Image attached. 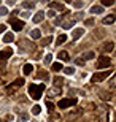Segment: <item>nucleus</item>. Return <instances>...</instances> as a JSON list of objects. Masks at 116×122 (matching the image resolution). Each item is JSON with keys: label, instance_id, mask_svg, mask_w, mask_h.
<instances>
[{"label": "nucleus", "instance_id": "1", "mask_svg": "<svg viewBox=\"0 0 116 122\" xmlns=\"http://www.w3.org/2000/svg\"><path fill=\"white\" fill-rule=\"evenodd\" d=\"M27 91H29V94H30V97H32L33 100H40V97L43 95V91H45V86H43V84H40V86L30 84Z\"/></svg>", "mask_w": 116, "mask_h": 122}, {"label": "nucleus", "instance_id": "2", "mask_svg": "<svg viewBox=\"0 0 116 122\" xmlns=\"http://www.w3.org/2000/svg\"><path fill=\"white\" fill-rule=\"evenodd\" d=\"M110 75H111V70L99 71V73H95V75L91 76V81H92V82H100V81H103V79H107V76H110Z\"/></svg>", "mask_w": 116, "mask_h": 122}, {"label": "nucleus", "instance_id": "3", "mask_svg": "<svg viewBox=\"0 0 116 122\" xmlns=\"http://www.w3.org/2000/svg\"><path fill=\"white\" fill-rule=\"evenodd\" d=\"M76 102H78L76 98H62V100L57 103V106H59L61 109H65V108H68V106H73V105H76Z\"/></svg>", "mask_w": 116, "mask_h": 122}, {"label": "nucleus", "instance_id": "4", "mask_svg": "<svg viewBox=\"0 0 116 122\" xmlns=\"http://www.w3.org/2000/svg\"><path fill=\"white\" fill-rule=\"evenodd\" d=\"M10 24H11V27H13L14 32H21L24 29V21H19V19L11 18L10 19Z\"/></svg>", "mask_w": 116, "mask_h": 122}, {"label": "nucleus", "instance_id": "5", "mask_svg": "<svg viewBox=\"0 0 116 122\" xmlns=\"http://www.w3.org/2000/svg\"><path fill=\"white\" fill-rule=\"evenodd\" d=\"M110 65H111V60H110V57H107V56H102V57L97 60V68H100V70H102V68H108Z\"/></svg>", "mask_w": 116, "mask_h": 122}, {"label": "nucleus", "instance_id": "6", "mask_svg": "<svg viewBox=\"0 0 116 122\" xmlns=\"http://www.w3.org/2000/svg\"><path fill=\"white\" fill-rule=\"evenodd\" d=\"M11 56H13V49H11V48H5V49H2L0 51V62L10 59Z\"/></svg>", "mask_w": 116, "mask_h": 122}, {"label": "nucleus", "instance_id": "7", "mask_svg": "<svg viewBox=\"0 0 116 122\" xmlns=\"http://www.w3.org/2000/svg\"><path fill=\"white\" fill-rule=\"evenodd\" d=\"M113 49H115V43L113 41H107L102 48V52H111Z\"/></svg>", "mask_w": 116, "mask_h": 122}, {"label": "nucleus", "instance_id": "8", "mask_svg": "<svg viewBox=\"0 0 116 122\" xmlns=\"http://www.w3.org/2000/svg\"><path fill=\"white\" fill-rule=\"evenodd\" d=\"M49 10H61V11H64L65 10V6H64L62 3H57V2H53V3H49Z\"/></svg>", "mask_w": 116, "mask_h": 122}, {"label": "nucleus", "instance_id": "9", "mask_svg": "<svg viewBox=\"0 0 116 122\" xmlns=\"http://www.w3.org/2000/svg\"><path fill=\"white\" fill-rule=\"evenodd\" d=\"M89 13H94V14H100V13H103V6H100V5H94V6H91Z\"/></svg>", "mask_w": 116, "mask_h": 122}, {"label": "nucleus", "instance_id": "10", "mask_svg": "<svg viewBox=\"0 0 116 122\" xmlns=\"http://www.w3.org/2000/svg\"><path fill=\"white\" fill-rule=\"evenodd\" d=\"M73 25H75V21H73V19H65L62 22V27L65 29V30H67V29H72Z\"/></svg>", "mask_w": 116, "mask_h": 122}, {"label": "nucleus", "instance_id": "11", "mask_svg": "<svg viewBox=\"0 0 116 122\" xmlns=\"http://www.w3.org/2000/svg\"><path fill=\"white\" fill-rule=\"evenodd\" d=\"M43 19H45V13H43V11H40V13H37L35 16H33V22H35V24H40Z\"/></svg>", "mask_w": 116, "mask_h": 122}, {"label": "nucleus", "instance_id": "12", "mask_svg": "<svg viewBox=\"0 0 116 122\" xmlns=\"http://www.w3.org/2000/svg\"><path fill=\"white\" fill-rule=\"evenodd\" d=\"M83 35H84V29H75V30H73V38H75V40H78V38L83 36Z\"/></svg>", "mask_w": 116, "mask_h": 122}, {"label": "nucleus", "instance_id": "13", "mask_svg": "<svg viewBox=\"0 0 116 122\" xmlns=\"http://www.w3.org/2000/svg\"><path fill=\"white\" fill-rule=\"evenodd\" d=\"M30 36H32V40H40L41 38V32L38 30V29H35V30L30 32Z\"/></svg>", "mask_w": 116, "mask_h": 122}, {"label": "nucleus", "instance_id": "14", "mask_svg": "<svg viewBox=\"0 0 116 122\" xmlns=\"http://www.w3.org/2000/svg\"><path fill=\"white\" fill-rule=\"evenodd\" d=\"M116 21V16L115 14H108L107 18H103V24H113Z\"/></svg>", "mask_w": 116, "mask_h": 122}, {"label": "nucleus", "instance_id": "15", "mask_svg": "<svg viewBox=\"0 0 116 122\" xmlns=\"http://www.w3.org/2000/svg\"><path fill=\"white\" fill-rule=\"evenodd\" d=\"M3 41H5V43H11V41H14V33H11V32H8V33H5V36H3Z\"/></svg>", "mask_w": 116, "mask_h": 122}, {"label": "nucleus", "instance_id": "16", "mask_svg": "<svg viewBox=\"0 0 116 122\" xmlns=\"http://www.w3.org/2000/svg\"><path fill=\"white\" fill-rule=\"evenodd\" d=\"M53 84L54 86H57V87H61L64 84V78L62 76H56V78H53Z\"/></svg>", "mask_w": 116, "mask_h": 122}, {"label": "nucleus", "instance_id": "17", "mask_svg": "<svg viewBox=\"0 0 116 122\" xmlns=\"http://www.w3.org/2000/svg\"><path fill=\"white\" fill-rule=\"evenodd\" d=\"M67 38H68V36L67 35H65V33H62V35H59L57 36V40H56V45H62V43H65V41H67Z\"/></svg>", "mask_w": 116, "mask_h": 122}, {"label": "nucleus", "instance_id": "18", "mask_svg": "<svg viewBox=\"0 0 116 122\" xmlns=\"http://www.w3.org/2000/svg\"><path fill=\"white\" fill-rule=\"evenodd\" d=\"M32 70H33V67H32L30 63H26V65H24V68H22L24 75H30V73H32Z\"/></svg>", "mask_w": 116, "mask_h": 122}, {"label": "nucleus", "instance_id": "19", "mask_svg": "<svg viewBox=\"0 0 116 122\" xmlns=\"http://www.w3.org/2000/svg\"><path fill=\"white\" fill-rule=\"evenodd\" d=\"M51 67H53V71H61V70H62V63L61 62H56V63H51Z\"/></svg>", "mask_w": 116, "mask_h": 122}, {"label": "nucleus", "instance_id": "20", "mask_svg": "<svg viewBox=\"0 0 116 122\" xmlns=\"http://www.w3.org/2000/svg\"><path fill=\"white\" fill-rule=\"evenodd\" d=\"M51 41H53V36H46V38H43V40L40 41V45L41 46H48Z\"/></svg>", "mask_w": 116, "mask_h": 122}, {"label": "nucleus", "instance_id": "21", "mask_svg": "<svg viewBox=\"0 0 116 122\" xmlns=\"http://www.w3.org/2000/svg\"><path fill=\"white\" fill-rule=\"evenodd\" d=\"M94 57H95V54H94L92 51H88V52H84V56H83V60H84V59H88V60L91 59V60H92Z\"/></svg>", "mask_w": 116, "mask_h": 122}, {"label": "nucleus", "instance_id": "22", "mask_svg": "<svg viewBox=\"0 0 116 122\" xmlns=\"http://www.w3.org/2000/svg\"><path fill=\"white\" fill-rule=\"evenodd\" d=\"M37 78H41V79H45V81H46L49 76H48V73H46L45 70H38V76H37Z\"/></svg>", "mask_w": 116, "mask_h": 122}, {"label": "nucleus", "instance_id": "23", "mask_svg": "<svg viewBox=\"0 0 116 122\" xmlns=\"http://www.w3.org/2000/svg\"><path fill=\"white\" fill-rule=\"evenodd\" d=\"M59 59L67 62V60H68V52H65V51H61V52H59Z\"/></svg>", "mask_w": 116, "mask_h": 122}, {"label": "nucleus", "instance_id": "24", "mask_svg": "<svg viewBox=\"0 0 116 122\" xmlns=\"http://www.w3.org/2000/svg\"><path fill=\"white\" fill-rule=\"evenodd\" d=\"M22 6L26 10H32V8H35V3H33V2H24Z\"/></svg>", "mask_w": 116, "mask_h": 122}, {"label": "nucleus", "instance_id": "25", "mask_svg": "<svg viewBox=\"0 0 116 122\" xmlns=\"http://www.w3.org/2000/svg\"><path fill=\"white\" fill-rule=\"evenodd\" d=\"M100 6H111L113 3H115V2H113V0H100Z\"/></svg>", "mask_w": 116, "mask_h": 122}, {"label": "nucleus", "instance_id": "26", "mask_svg": "<svg viewBox=\"0 0 116 122\" xmlns=\"http://www.w3.org/2000/svg\"><path fill=\"white\" fill-rule=\"evenodd\" d=\"M41 113V106L40 105H35L33 108H32V114H40Z\"/></svg>", "mask_w": 116, "mask_h": 122}, {"label": "nucleus", "instance_id": "27", "mask_svg": "<svg viewBox=\"0 0 116 122\" xmlns=\"http://www.w3.org/2000/svg\"><path fill=\"white\" fill-rule=\"evenodd\" d=\"M6 14H8L6 6H0V16H6Z\"/></svg>", "mask_w": 116, "mask_h": 122}, {"label": "nucleus", "instance_id": "28", "mask_svg": "<svg viewBox=\"0 0 116 122\" xmlns=\"http://www.w3.org/2000/svg\"><path fill=\"white\" fill-rule=\"evenodd\" d=\"M24 84V78H18V79H16V81H14V86H22Z\"/></svg>", "mask_w": 116, "mask_h": 122}, {"label": "nucleus", "instance_id": "29", "mask_svg": "<svg viewBox=\"0 0 116 122\" xmlns=\"http://www.w3.org/2000/svg\"><path fill=\"white\" fill-rule=\"evenodd\" d=\"M73 73H75V68L73 67H67L65 68V75H73Z\"/></svg>", "mask_w": 116, "mask_h": 122}, {"label": "nucleus", "instance_id": "30", "mask_svg": "<svg viewBox=\"0 0 116 122\" xmlns=\"http://www.w3.org/2000/svg\"><path fill=\"white\" fill-rule=\"evenodd\" d=\"M27 119H29V116H27V114H21V116H19V122H26Z\"/></svg>", "mask_w": 116, "mask_h": 122}, {"label": "nucleus", "instance_id": "31", "mask_svg": "<svg viewBox=\"0 0 116 122\" xmlns=\"http://www.w3.org/2000/svg\"><path fill=\"white\" fill-rule=\"evenodd\" d=\"M51 60H53V54H48L45 57V63H51Z\"/></svg>", "mask_w": 116, "mask_h": 122}, {"label": "nucleus", "instance_id": "32", "mask_svg": "<svg viewBox=\"0 0 116 122\" xmlns=\"http://www.w3.org/2000/svg\"><path fill=\"white\" fill-rule=\"evenodd\" d=\"M75 63H76V65H80V67H83V65H84V60H83V59H78V57H76Z\"/></svg>", "mask_w": 116, "mask_h": 122}, {"label": "nucleus", "instance_id": "33", "mask_svg": "<svg viewBox=\"0 0 116 122\" xmlns=\"http://www.w3.org/2000/svg\"><path fill=\"white\" fill-rule=\"evenodd\" d=\"M84 24L91 27V25H94V19H92V18H91V19H86V21H84Z\"/></svg>", "mask_w": 116, "mask_h": 122}, {"label": "nucleus", "instance_id": "34", "mask_svg": "<svg viewBox=\"0 0 116 122\" xmlns=\"http://www.w3.org/2000/svg\"><path fill=\"white\" fill-rule=\"evenodd\" d=\"M21 16H22V19H29V18H30V13L26 11V13H21Z\"/></svg>", "mask_w": 116, "mask_h": 122}, {"label": "nucleus", "instance_id": "35", "mask_svg": "<svg viewBox=\"0 0 116 122\" xmlns=\"http://www.w3.org/2000/svg\"><path fill=\"white\" fill-rule=\"evenodd\" d=\"M76 116H78V113H76V111H73V113H70V116H67V119H75Z\"/></svg>", "mask_w": 116, "mask_h": 122}, {"label": "nucleus", "instance_id": "36", "mask_svg": "<svg viewBox=\"0 0 116 122\" xmlns=\"http://www.w3.org/2000/svg\"><path fill=\"white\" fill-rule=\"evenodd\" d=\"M73 6L75 8H81L83 6V2H73Z\"/></svg>", "mask_w": 116, "mask_h": 122}, {"label": "nucleus", "instance_id": "37", "mask_svg": "<svg viewBox=\"0 0 116 122\" xmlns=\"http://www.w3.org/2000/svg\"><path fill=\"white\" fill-rule=\"evenodd\" d=\"M48 16H49V18H54V16H56V11H53V10H49V11H48Z\"/></svg>", "mask_w": 116, "mask_h": 122}, {"label": "nucleus", "instance_id": "38", "mask_svg": "<svg viewBox=\"0 0 116 122\" xmlns=\"http://www.w3.org/2000/svg\"><path fill=\"white\" fill-rule=\"evenodd\" d=\"M81 18H83V13H76L75 18H73V21H75V19H81Z\"/></svg>", "mask_w": 116, "mask_h": 122}, {"label": "nucleus", "instance_id": "39", "mask_svg": "<svg viewBox=\"0 0 116 122\" xmlns=\"http://www.w3.org/2000/svg\"><path fill=\"white\" fill-rule=\"evenodd\" d=\"M68 95H70V97H75V95H76V91L70 89V91H68Z\"/></svg>", "mask_w": 116, "mask_h": 122}, {"label": "nucleus", "instance_id": "40", "mask_svg": "<svg viewBox=\"0 0 116 122\" xmlns=\"http://www.w3.org/2000/svg\"><path fill=\"white\" fill-rule=\"evenodd\" d=\"M5 30H6V25H3V24H0V33H3Z\"/></svg>", "mask_w": 116, "mask_h": 122}, {"label": "nucleus", "instance_id": "41", "mask_svg": "<svg viewBox=\"0 0 116 122\" xmlns=\"http://www.w3.org/2000/svg\"><path fill=\"white\" fill-rule=\"evenodd\" d=\"M59 92H61V91H59V89H56V91H51V92H49V95H57Z\"/></svg>", "mask_w": 116, "mask_h": 122}, {"label": "nucleus", "instance_id": "42", "mask_svg": "<svg viewBox=\"0 0 116 122\" xmlns=\"http://www.w3.org/2000/svg\"><path fill=\"white\" fill-rule=\"evenodd\" d=\"M46 106H48L49 109H53V108H54V106H53V103H51V102H46Z\"/></svg>", "mask_w": 116, "mask_h": 122}, {"label": "nucleus", "instance_id": "43", "mask_svg": "<svg viewBox=\"0 0 116 122\" xmlns=\"http://www.w3.org/2000/svg\"><path fill=\"white\" fill-rule=\"evenodd\" d=\"M6 5H8V6H14V2H13V0H8V2H6Z\"/></svg>", "mask_w": 116, "mask_h": 122}]
</instances>
